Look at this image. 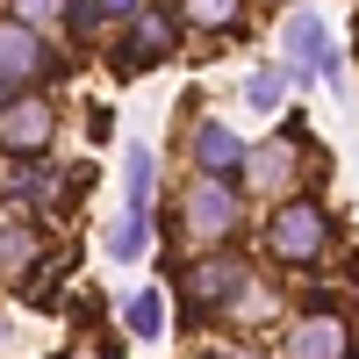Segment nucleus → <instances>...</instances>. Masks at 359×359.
Masks as SVG:
<instances>
[{
    "label": "nucleus",
    "instance_id": "obj_7",
    "mask_svg": "<svg viewBox=\"0 0 359 359\" xmlns=\"http://www.w3.org/2000/svg\"><path fill=\"white\" fill-rule=\"evenodd\" d=\"M0 144L8 151H43L50 144V101H8L0 108Z\"/></svg>",
    "mask_w": 359,
    "mask_h": 359
},
{
    "label": "nucleus",
    "instance_id": "obj_2",
    "mask_svg": "<svg viewBox=\"0 0 359 359\" xmlns=\"http://www.w3.org/2000/svg\"><path fill=\"white\" fill-rule=\"evenodd\" d=\"M230 230H237V194L223 187L216 172L194 180L187 201H180V237H194V245H223Z\"/></svg>",
    "mask_w": 359,
    "mask_h": 359
},
{
    "label": "nucleus",
    "instance_id": "obj_11",
    "mask_svg": "<svg viewBox=\"0 0 359 359\" xmlns=\"http://www.w3.org/2000/svg\"><path fill=\"white\" fill-rule=\"evenodd\" d=\"M123 180H130V208H123V216H144V201H151V151H144V144H130Z\"/></svg>",
    "mask_w": 359,
    "mask_h": 359
},
{
    "label": "nucleus",
    "instance_id": "obj_4",
    "mask_svg": "<svg viewBox=\"0 0 359 359\" xmlns=\"http://www.w3.org/2000/svg\"><path fill=\"white\" fill-rule=\"evenodd\" d=\"M294 165H302V137H266V144H252L245 151V180L259 194H280V187H294Z\"/></svg>",
    "mask_w": 359,
    "mask_h": 359
},
{
    "label": "nucleus",
    "instance_id": "obj_18",
    "mask_svg": "<svg viewBox=\"0 0 359 359\" xmlns=\"http://www.w3.org/2000/svg\"><path fill=\"white\" fill-rule=\"evenodd\" d=\"M94 8H101V15H137L144 0H94Z\"/></svg>",
    "mask_w": 359,
    "mask_h": 359
},
{
    "label": "nucleus",
    "instance_id": "obj_3",
    "mask_svg": "<svg viewBox=\"0 0 359 359\" xmlns=\"http://www.w3.org/2000/svg\"><path fill=\"white\" fill-rule=\"evenodd\" d=\"M36 72H50V43L36 36L29 22H0V86H22V79H36Z\"/></svg>",
    "mask_w": 359,
    "mask_h": 359
},
{
    "label": "nucleus",
    "instance_id": "obj_8",
    "mask_svg": "<svg viewBox=\"0 0 359 359\" xmlns=\"http://www.w3.org/2000/svg\"><path fill=\"white\" fill-rule=\"evenodd\" d=\"M130 22H137V29H130V43H123V72H144L151 57H165V50H172V22H165V15H151V8H137Z\"/></svg>",
    "mask_w": 359,
    "mask_h": 359
},
{
    "label": "nucleus",
    "instance_id": "obj_20",
    "mask_svg": "<svg viewBox=\"0 0 359 359\" xmlns=\"http://www.w3.org/2000/svg\"><path fill=\"white\" fill-rule=\"evenodd\" d=\"M65 359H94V352H86V345H79V352H65Z\"/></svg>",
    "mask_w": 359,
    "mask_h": 359
},
{
    "label": "nucleus",
    "instance_id": "obj_13",
    "mask_svg": "<svg viewBox=\"0 0 359 359\" xmlns=\"http://www.w3.org/2000/svg\"><path fill=\"white\" fill-rule=\"evenodd\" d=\"M245 94H252V108H280V101H287V65L252 72V86H245Z\"/></svg>",
    "mask_w": 359,
    "mask_h": 359
},
{
    "label": "nucleus",
    "instance_id": "obj_12",
    "mask_svg": "<svg viewBox=\"0 0 359 359\" xmlns=\"http://www.w3.org/2000/svg\"><path fill=\"white\" fill-rule=\"evenodd\" d=\"M130 331H137V338H158V331H165V294H158V287L130 294Z\"/></svg>",
    "mask_w": 359,
    "mask_h": 359
},
{
    "label": "nucleus",
    "instance_id": "obj_17",
    "mask_svg": "<svg viewBox=\"0 0 359 359\" xmlns=\"http://www.w3.org/2000/svg\"><path fill=\"white\" fill-rule=\"evenodd\" d=\"M50 15H65V0H15V22H29V29L50 22Z\"/></svg>",
    "mask_w": 359,
    "mask_h": 359
},
{
    "label": "nucleus",
    "instance_id": "obj_5",
    "mask_svg": "<svg viewBox=\"0 0 359 359\" xmlns=\"http://www.w3.org/2000/svg\"><path fill=\"white\" fill-rule=\"evenodd\" d=\"M287 359H352V331H345V316L309 309V316L287 331Z\"/></svg>",
    "mask_w": 359,
    "mask_h": 359
},
{
    "label": "nucleus",
    "instance_id": "obj_19",
    "mask_svg": "<svg viewBox=\"0 0 359 359\" xmlns=\"http://www.w3.org/2000/svg\"><path fill=\"white\" fill-rule=\"evenodd\" d=\"M208 359H259V352H245V345H230V352H208Z\"/></svg>",
    "mask_w": 359,
    "mask_h": 359
},
{
    "label": "nucleus",
    "instance_id": "obj_15",
    "mask_svg": "<svg viewBox=\"0 0 359 359\" xmlns=\"http://www.w3.org/2000/svg\"><path fill=\"white\" fill-rule=\"evenodd\" d=\"M187 22H201V29H237V0H187Z\"/></svg>",
    "mask_w": 359,
    "mask_h": 359
},
{
    "label": "nucleus",
    "instance_id": "obj_16",
    "mask_svg": "<svg viewBox=\"0 0 359 359\" xmlns=\"http://www.w3.org/2000/svg\"><path fill=\"white\" fill-rule=\"evenodd\" d=\"M29 259H36V237L29 230H0V266L15 273V266H29Z\"/></svg>",
    "mask_w": 359,
    "mask_h": 359
},
{
    "label": "nucleus",
    "instance_id": "obj_9",
    "mask_svg": "<svg viewBox=\"0 0 359 359\" xmlns=\"http://www.w3.org/2000/svg\"><path fill=\"white\" fill-rule=\"evenodd\" d=\"M194 158H201V172H216V180H223L230 165H245V144H237L223 123H201V130H194Z\"/></svg>",
    "mask_w": 359,
    "mask_h": 359
},
{
    "label": "nucleus",
    "instance_id": "obj_10",
    "mask_svg": "<svg viewBox=\"0 0 359 359\" xmlns=\"http://www.w3.org/2000/svg\"><path fill=\"white\" fill-rule=\"evenodd\" d=\"M287 50L302 57V65H323V57H331V50H323V22L316 15H294L287 22Z\"/></svg>",
    "mask_w": 359,
    "mask_h": 359
},
{
    "label": "nucleus",
    "instance_id": "obj_6",
    "mask_svg": "<svg viewBox=\"0 0 359 359\" xmlns=\"http://www.w3.org/2000/svg\"><path fill=\"white\" fill-rule=\"evenodd\" d=\"M187 287L201 309H237V294H252V273H245V259H208V266H194Z\"/></svg>",
    "mask_w": 359,
    "mask_h": 359
},
{
    "label": "nucleus",
    "instance_id": "obj_1",
    "mask_svg": "<svg viewBox=\"0 0 359 359\" xmlns=\"http://www.w3.org/2000/svg\"><path fill=\"white\" fill-rule=\"evenodd\" d=\"M323 245H331V216H323V201L294 194V201L273 208V223H266V252H273V259L309 266V259H323Z\"/></svg>",
    "mask_w": 359,
    "mask_h": 359
},
{
    "label": "nucleus",
    "instance_id": "obj_14",
    "mask_svg": "<svg viewBox=\"0 0 359 359\" xmlns=\"http://www.w3.org/2000/svg\"><path fill=\"white\" fill-rule=\"evenodd\" d=\"M144 237H151V230H144V216H123V223L108 230V252H115V259H144Z\"/></svg>",
    "mask_w": 359,
    "mask_h": 359
}]
</instances>
